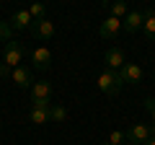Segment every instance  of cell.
Instances as JSON below:
<instances>
[{"label": "cell", "mask_w": 155, "mask_h": 145, "mask_svg": "<svg viewBox=\"0 0 155 145\" xmlns=\"http://www.w3.org/2000/svg\"><path fill=\"white\" fill-rule=\"evenodd\" d=\"M122 88H124V80H122V75L116 70H104V72H98V91L101 93H106V96H119L122 93Z\"/></svg>", "instance_id": "obj_1"}, {"label": "cell", "mask_w": 155, "mask_h": 145, "mask_svg": "<svg viewBox=\"0 0 155 145\" xmlns=\"http://www.w3.org/2000/svg\"><path fill=\"white\" fill-rule=\"evenodd\" d=\"M31 36L36 42H49V39H54V23L49 21V18H39V21H34L31 23Z\"/></svg>", "instance_id": "obj_2"}, {"label": "cell", "mask_w": 155, "mask_h": 145, "mask_svg": "<svg viewBox=\"0 0 155 145\" xmlns=\"http://www.w3.org/2000/svg\"><path fill=\"white\" fill-rule=\"evenodd\" d=\"M23 60V47L18 44V42H5V49H3V62H5L8 67H18Z\"/></svg>", "instance_id": "obj_3"}, {"label": "cell", "mask_w": 155, "mask_h": 145, "mask_svg": "<svg viewBox=\"0 0 155 145\" xmlns=\"http://www.w3.org/2000/svg\"><path fill=\"white\" fill-rule=\"evenodd\" d=\"M31 101L34 104H52V83L49 80H36V83L31 86Z\"/></svg>", "instance_id": "obj_4"}, {"label": "cell", "mask_w": 155, "mask_h": 145, "mask_svg": "<svg viewBox=\"0 0 155 145\" xmlns=\"http://www.w3.org/2000/svg\"><path fill=\"white\" fill-rule=\"evenodd\" d=\"M11 80L18 86V88H31L36 80H34V70L31 67H26V65H18V67H13V72H11Z\"/></svg>", "instance_id": "obj_5"}, {"label": "cell", "mask_w": 155, "mask_h": 145, "mask_svg": "<svg viewBox=\"0 0 155 145\" xmlns=\"http://www.w3.org/2000/svg\"><path fill=\"white\" fill-rule=\"evenodd\" d=\"M155 135V130L150 127V124H132V127L127 130V140H132V143H137V145H142V143H147L150 137Z\"/></svg>", "instance_id": "obj_6"}, {"label": "cell", "mask_w": 155, "mask_h": 145, "mask_svg": "<svg viewBox=\"0 0 155 145\" xmlns=\"http://www.w3.org/2000/svg\"><path fill=\"white\" fill-rule=\"evenodd\" d=\"M119 31H122V21L114 18V16H109L106 21H101V26H98V36H101V39H109V42L116 39Z\"/></svg>", "instance_id": "obj_7"}, {"label": "cell", "mask_w": 155, "mask_h": 145, "mask_svg": "<svg viewBox=\"0 0 155 145\" xmlns=\"http://www.w3.org/2000/svg\"><path fill=\"white\" fill-rule=\"evenodd\" d=\"M145 23V11H129L127 16L122 18V29L127 34H137Z\"/></svg>", "instance_id": "obj_8"}, {"label": "cell", "mask_w": 155, "mask_h": 145, "mask_svg": "<svg viewBox=\"0 0 155 145\" xmlns=\"http://www.w3.org/2000/svg\"><path fill=\"white\" fill-rule=\"evenodd\" d=\"M119 75H122L124 83H134V86L142 83V67L134 65V62H124L122 70H119Z\"/></svg>", "instance_id": "obj_9"}, {"label": "cell", "mask_w": 155, "mask_h": 145, "mask_svg": "<svg viewBox=\"0 0 155 145\" xmlns=\"http://www.w3.org/2000/svg\"><path fill=\"white\" fill-rule=\"evenodd\" d=\"M31 62H34L36 70H49V67H52V52L47 49V47H34Z\"/></svg>", "instance_id": "obj_10"}, {"label": "cell", "mask_w": 155, "mask_h": 145, "mask_svg": "<svg viewBox=\"0 0 155 145\" xmlns=\"http://www.w3.org/2000/svg\"><path fill=\"white\" fill-rule=\"evenodd\" d=\"M49 106L52 104H31V112H28V119L34 124H49Z\"/></svg>", "instance_id": "obj_11"}, {"label": "cell", "mask_w": 155, "mask_h": 145, "mask_svg": "<svg viewBox=\"0 0 155 145\" xmlns=\"http://www.w3.org/2000/svg\"><path fill=\"white\" fill-rule=\"evenodd\" d=\"M31 23H34V18H31V13H28V8L16 11V13H13V18H11L13 31H26V29H31Z\"/></svg>", "instance_id": "obj_12"}, {"label": "cell", "mask_w": 155, "mask_h": 145, "mask_svg": "<svg viewBox=\"0 0 155 145\" xmlns=\"http://www.w3.org/2000/svg\"><path fill=\"white\" fill-rule=\"evenodd\" d=\"M104 62H106V70H122V65H124V52L119 49V47H111L109 52L104 55Z\"/></svg>", "instance_id": "obj_13"}, {"label": "cell", "mask_w": 155, "mask_h": 145, "mask_svg": "<svg viewBox=\"0 0 155 145\" xmlns=\"http://www.w3.org/2000/svg\"><path fill=\"white\" fill-rule=\"evenodd\" d=\"M142 34L150 42H155V11H145V23H142Z\"/></svg>", "instance_id": "obj_14"}, {"label": "cell", "mask_w": 155, "mask_h": 145, "mask_svg": "<svg viewBox=\"0 0 155 145\" xmlns=\"http://www.w3.org/2000/svg\"><path fill=\"white\" fill-rule=\"evenodd\" d=\"M109 8H111V16H114V18H119V21H122V18L129 13V5H127V0H114V3H111Z\"/></svg>", "instance_id": "obj_15"}, {"label": "cell", "mask_w": 155, "mask_h": 145, "mask_svg": "<svg viewBox=\"0 0 155 145\" xmlns=\"http://www.w3.org/2000/svg\"><path fill=\"white\" fill-rule=\"evenodd\" d=\"M49 119H52V122H57V124L65 122V119H67V109L62 104H52L49 106Z\"/></svg>", "instance_id": "obj_16"}, {"label": "cell", "mask_w": 155, "mask_h": 145, "mask_svg": "<svg viewBox=\"0 0 155 145\" xmlns=\"http://www.w3.org/2000/svg\"><path fill=\"white\" fill-rule=\"evenodd\" d=\"M28 13H31L34 21H39V18H47V5L36 0V3H31V5H28Z\"/></svg>", "instance_id": "obj_17"}, {"label": "cell", "mask_w": 155, "mask_h": 145, "mask_svg": "<svg viewBox=\"0 0 155 145\" xmlns=\"http://www.w3.org/2000/svg\"><path fill=\"white\" fill-rule=\"evenodd\" d=\"M13 39V26L11 21H0V42H11Z\"/></svg>", "instance_id": "obj_18"}, {"label": "cell", "mask_w": 155, "mask_h": 145, "mask_svg": "<svg viewBox=\"0 0 155 145\" xmlns=\"http://www.w3.org/2000/svg\"><path fill=\"white\" fill-rule=\"evenodd\" d=\"M124 140H127V132H122V130H114V132L109 135V143L111 145H122Z\"/></svg>", "instance_id": "obj_19"}, {"label": "cell", "mask_w": 155, "mask_h": 145, "mask_svg": "<svg viewBox=\"0 0 155 145\" xmlns=\"http://www.w3.org/2000/svg\"><path fill=\"white\" fill-rule=\"evenodd\" d=\"M145 109H147L150 117H153V130H155V99H153V96H147V99H145Z\"/></svg>", "instance_id": "obj_20"}, {"label": "cell", "mask_w": 155, "mask_h": 145, "mask_svg": "<svg viewBox=\"0 0 155 145\" xmlns=\"http://www.w3.org/2000/svg\"><path fill=\"white\" fill-rule=\"evenodd\" d=\"M11 72H13V67H8L5 62H0V78H11Z\"/></svg>", "instance_id": "obj_21"}, {"label": "cell", "mask_w": 155, "mask_h": 145, "mask_svg": "<svg viewBox=\"0 0 155 145\" xmlns=\"http://www.w3.org/2000/svg\"><path fill=\"white\" fill-rule=\"evenodd\" d=\"M142 145H155V135H153V137L147 140V143H142Z\"/></svg>", "instance_id": "obj_22"}, {"label": "cell", "mask_w": 155, "mask_h": 145, "mask_svg": "<svg viewBox=\"0 0 155 145\" xmlns=\"http://www.w3.org/2000/svg\"><path fill=\"white\" fill-rule=\"evenodd\" d=\"M101 5H111V3H114V0H98Z\"/></svg>", "instance_id": "obj_23"}, {"label": "cell", "mask_w": 155, "mask_h": 145, "mask_svg": "<svg viewBox=\"0 0 155 145\" xmlns=\"http://www.w3.org/2000/svg\"><path fill=\"white\" fill-rule=\"evenodd\" d=\"M122 145H137V143H132V140H124V143Z\"/></svg>", "instance_id": "obj_24"}, {"label": "cell", "mask_w": 155, "mask_h": 145, "mask_svg": "<svg viewBox=\"0 0 155 145\" xmlns=\"http://www.w3.org/2000/svg\"><path fill=\"white\" fill-rule=\"evenodd\" d=\"M98 145H111V143H98Z\"/></svg>", "instance_id": "obj_25"}, {"label": "cell", "mask_w": 155, "mask_h": 145, "mask_svg": "<svg viewBox=\"0 0 155 145\" xmlns=\"http://www.w3.org/2000/svg\"><path fill=\"white\" fill-rule=\"evenodd\" d=\"M145 3H155V0H145Z\"/></svg>", "instance_id": "obj_26"}, {"label": "cell", "mask_w": 155, "mask_h": 145, "mask_svg": "<svg viewBox=\"0 0 155 145\" xmlns=\"http://www.w3.org/2000/svg\"><path fill=\"white\" fill-rule=\"evenodd\" d=\"M153 80H155V72H153Z\"/></svg>", "instance_id": "obj_27"}, {"label": "cell", "mask_w": 155, "mask_h": 145, "mask_svg": "<svg viewBox=\"0 0 155 145\" xmlns=\"http://www.w3.org/2000/svg\"><path fill=\"white\" fill-rule=\"evenodd\" d=\"M0 5H3V0H0Z\"/></svg>", "instance_id": "obj_28"}]
</instances>
